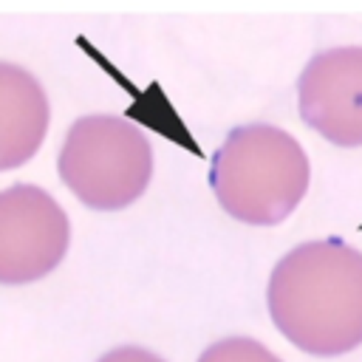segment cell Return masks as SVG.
Listing matches in <instances>:
<instances>
[{
    "instance_id": "cell-1",
    "label": "cell",
    "mask_w": 362,
    "mask_h": 362,
    "mask_svg": "<svg viewBox=\"0 0 362 362\" xmlns=\"http://www.w3.org/2000/svg\"><path fill=\"white\" fill-rule=\"evenodd\" d=\"M266 308L305 354L339 356L362 345V252L339 238L305 240L272 269Z\"/></svg>"
},
{
    "instance_id": "cell-2",
    "label": "cell",
    "mask_w": 362,
    "mask_h": 362,
    "mask_svg": "<svg viewBox=\"0 0 362 362\" xmlns=\"http://www.w3.org/2000/svg\"><path fill=\"white\" fill-rule=\"evenodd\" d=\"M308 181L311 164L303 144L269 122L232 127L209 161V187L221 209L252 226L286 221Z\"/></svg>"
},
{
    "instance_id": "cell-3",
    "label": "cell",
    "mask_w": 362,
    "mask_h": 362,
    "mask_svg": "<svg viewBox=\"0 0 362 362\" xmlns=\"http://www.w3.org/2000/svg\"><path fill=\"white\" fill-rule=\"evenodd\" d=\"M57 173L88 209L116 212L144 195L153 178V144L124 116H79L59 147Z\"/></svg>"
},
{
    "instance_id": "cell-4",
    "label": "cell",
    "mask_w": 362,
    "mask_h": 362,
    "mask_svg": "<svg viewBox=\"0 0 362 362\" xmlns=\"http://www.w3.org/2000/svg\"><path fill=\"white\" fill-rule=\"evenodd\" d=\"M71 243V221L37 184L0 189V283L23 286L48 277Z\"/></svg>"
},
{
    "instance_id": "cell-5",
    "label": "cell",
    "mask_w": 362,
    "mask_h": 362,
    "mask_svg": "<svg viewBox=\"0 0 362 362\" xmlns=\"http://www.w3.org/2000/svg\"><path fill=\"white\" fill-rule=\"evenodd\" d=\"M300 119L337 147H362V45L314 54L297 79Z\"/></svg>"
},
{
    "instance_id": "cell-6",
    "label": "cell",
    "mask_w": 362,
    "mask_h": 362,
    "mask_svg": "<svg viewBox=\"0 0 362 362\" xmlns=\"http://www.w3.org/2000/svg\"><path fill=\"white\" fill-rule=\"evenodd\" d=\"M51 105L42 82L0 59V173L28 164L45 141Z\"/></svg>"
},
{
    "instance_id": "cell-7",
    "label": "cell",
    "mask_w": 362,
    "mask_h": 362,
    "mask_svg": "<svg viewBox=\"0 0 362 362\" xmlns=\"http://www.w3.org/2000/svg\"><path fill=\"white\" fill-rule=\"evenodd\" d=\"M198 362H283V359L252 337H226L212 342L198 356Z\"/></svg>"
},
{
    "instance_id": "cell-8",
    "label": "cell",
    "mask_w": 362,
    "mask_h": 362,
    "mask_svg": "<svg viewBox=\"0 0 362 362\" xmlns=\"http://www.w3.org/2000/svg\"><path fill=\"white\" fill-rule=\"evenodd\" d=\"M96 362H167V359H161L158 354H153L141 345H119V348L102 354Z\"/></svg>"
}]
</instances>
